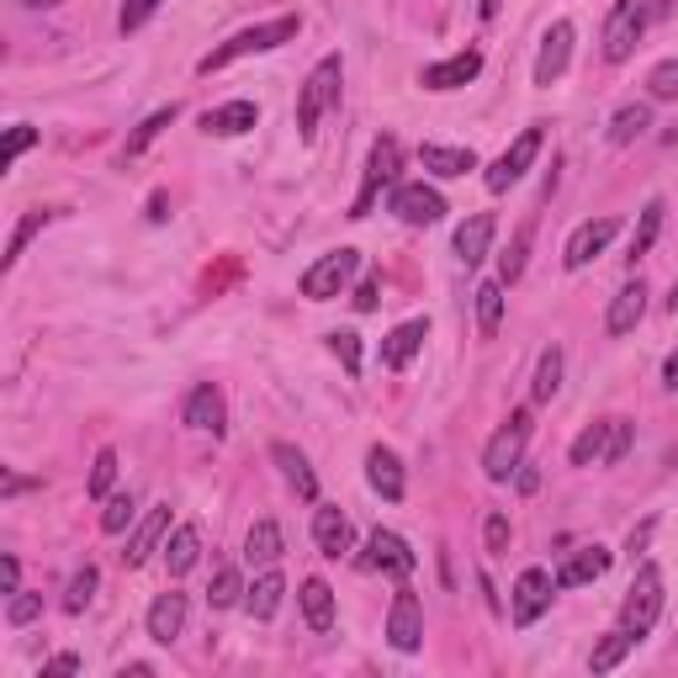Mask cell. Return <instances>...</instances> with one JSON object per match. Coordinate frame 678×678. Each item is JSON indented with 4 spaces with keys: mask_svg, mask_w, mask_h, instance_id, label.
Masks as SVG:
<instances>
[{
    "mask_svg": "<svg viewBox=\"0 0 678 678\" xmlns=\"http://www.w3.org/2000/svg\"><path fill=\"white\" fill-rule=\"evenodd\" d=\"M340 75H345L340 53H328V59H318L313 75L303 80V96H297V138H303V144L318 138V122H324V111L334 107V96H340Z\"/></svg>",
    "mask_w": 678,
    "mask_h": 678,
    "instance_id": "cell-2",
    "label": "cell"
},
{
    "mask_svg": "<svg viewBox=\"0 0 678 678\" xmlns=\"http://www.w3.org/2000/svg\"><path fill=\"white\" fill-rule=\"evenodd\" d=\"M482 547H488V557H503V551H509V520H503V514H488V520H482Z\"/></svg>",
    "mask_w": 678,
    "mask_h": 678,
    "instance_id": "cell-49",
    "label": "cell"
},
{
    "mask_svg": "<svg viewBox=\"0 0 678 678\" xmlns=\"http://www.w3.org/2000/svg\"><path fill=\"white\" fill-rule=\"evenodd\" d=\"M387 641L397 652H419L424 647V605H419L414 589L393 593V610H387Z\"/></svg>",
    "mask_w": 678,
    "mask_h": 678,
    "instance_id": "cell-11",
    "label": "cell"
},
{
    "mask_svg": "<svg viewBox=\"0 0 678 678\" xmlns=\"http://www.w3.org/2000/svg\"><path fill=\"white\" fill-rule=\"evenodd\" d=\"M170 218V197H165V191H154L149 197V223H165Z\"/></svg>",
    "mask_w": 678,
    "mask_h": 678,
    "instance_id": "cell-54",
    "label": "cell"
},
{
    "mask_svg": "<svg viewBox=\"0 0 678 678\" xmlns=\"http://www.w3.org/2000/svg\"><path fill=\"white\" fill-rule=\"evenodd\" d=\"M366 482H372V488H376V493H382L387 503H397L403 493H409L403 461H397L387 445H372V451H366Z\"/></svg>",
    "mask_w": 678,
    "mask_h": 678,
    "instance_id": "cell-21",
    "label": "cell"
},
{
    "mask_svg": "<svg viewBox=\"0 0 678 678\" xmlns=\"http://www.w3.org/2000/svg\"><path fill=\"white\" fill-rule=\"evenodd\" d=\"M48 218H53V213H27V218H22V223H17V234H11V244H6V261H0V265H6V271H11V265L22 261V249H27V239H32V234H38V228H43V223H48Z\"/></svg>",
    "mask_w": 678,
    "mask_h": 678,
    "instance_id": "cell-44",
    "label": "cell"
},
{
    "mask_svg": "<svg viewBox=\"0 0 678 678\" xmlns=\"http://www.w3.org/2000/svg\"><path fill=\"white\" fill-rule=\"evenodd\" d=\"M297 17H276V22H261V27H244V32H234L223 48H213L207 59H202V75H213V69H228L234 59H249V53H271V48H282L297 38Z\"/></svg>",
    "mask_w": 678,
    "mask_h": 678,
    "instance_id": "cell-1",
    "label": "cell"
},
{
    "mask_svg": "<svg viewBox=\"0 0 678 678\" xmlns=\"http://www.w3.org/2000/svg\"><path fill=\"white\" fill-rule=\"evenodd\" d=\"M605 572H610V551H605V547H583V551H572L568 562L557 568V589H583V583L605 578Z\"/></svg>",
    "mask_w": 678,
    "mask_h": 678,
    "instance_id": "cell-25",
    "label": "cell"
},
{
    "mask_svg": "<svg viewBox=\"0 0 678 678\" xmlns=\"http://www.w3.org/2000/svg\"><path fill=\"white\" fill-rule=\"evenodd\" d=\"M424 334H430V324L424 318H409V324H397L387 340H382V366H393V372H403L409 361L419 355V345H424Z\"/></svg>",
    "mask_w": 678,
    "mask_h": 678,
    "instance_id": "cell-26",
    "label": "cell"
},
{
    "mask_svg": "<svg viewBox=\"0 0 678 678\" xmlns=\"http://www.w3.org/2000/svg\"><path fill=\"white\" fill-rule=\"evenodd\" d=\"M282 593H286V578L276 568H261L255 578V589H244V610L255 615V620H271V615L282 610Z\"/></svg>",
    "mask_w": 678,
    "mask_h": 678,
    "instance_id": "cell-31",
    "label": "cell"
},
{
    "mask_svg": "<svg viewBox=\"0 0 678 678\" xmlns=\"http://www.w3.org/2000/svg\"><path fill=\"white\" fill-rule=\"evenodd\" d=\"M647 90H652V101H678V59H662L647 75Z\"/></svg>",
    "mask_w": 678,
    "mask_h": 678,
    "instance_id": "cell-46",
    "label": "cell"
},
{
    "mask_svg": "<svg viewBox=\"0 0 678 678\" xmlns=\"http://www.w3.org/2000/svg\"><path fill=\"white\" fill-rule=\"evenodd\" d=\"M239 599H244L239 568H218V572H213V583H207V605H213V610H228V605H239Z\"/></svg>",
    "mask_w": 678,
    "mask_h": 678,
    "instance_id": "cell-40",
    "label": "cell"
},
{
    "mask_svg": "<svg viewBox=\"0 0 678 678\" xmlns=\"http://www.w3.org/2000/svg\"><path fill=\"white\" fill-rule=\"evenodd\" d=\"M132 525V493H111L107 509H101V530L107 535H122Z\"/></svg>",
    "mask_w": 678,
    "mask_h": 678,
    "instance_id": "cell-45",
    "label": "cell"
},
{
    "mask_svg": "<svg viewBox=\"0 0 678 678\" xmlns=\"http://www.w3.org/2000/svg\"><path fill=\"white\" fill-rule=\"evenodd\" d=\"M636 641H641V636L626 631V626H620V631H610L605 641H599V647H593L589 668H593V674H610V668H620V662H626V652H631Z\"/></svg>",
    "mask_w": 678,
    "mask_h": 678,
    "instance_id": "cell-36",
    "label": "cell"
},
{
    "mask_svg": "<svg viewBox=\"0 0 678 678\" xmlns=\"http://www.w3.org/2000/svg\"><path fill=\"white\" fill-rule=\"evenodd\" d=\"M615 234H620V223H615V218L578 223V228H572V239H568V255H562V265H568V271H583L589 261H599V255L610 249Z\"/></svg>",
    "mask_w": 678,
    "mask_h": 678,
    "instance_id": "cell-14",
    "label": "cell"
},
{
    "mask_svg": "<svg viewBox=\"0 0 678 678\" xmlns=\"http://www.w3.org/2000/svg\"><path fill=\"white\" fill-rule=\"evenodd\" d=\"M572 65V22H551L547 38H541V53H535V86L547 90L557 86Z\"/></svg>",
    "mask_w": 678,
    "mask_h": 678,
    "instance_id": "cell-15",
    "label": "cell"
},
{
    "mask_svg": "<svg viewBox=\"0 0 678 678\" xmlns=\"http://www.w3.org/2000/svg\"><path fill=\"white\" fill-rule=\"evenodd\" d=\"M180 419L191 424V430H202V435H228V403H223V387L218 382H197L191 393H186V409H180Z\"/></svg>",
    "mask_w": 678,
    "mask_h": 678,
    "instance_id": "cell-10",
    "label": "cell"
},
{
    "mask_svg": "<svg viewBox=\"0 0 678 678\" xmlns=\"http://www.w3.org/2000/svg\"><path fill=\"white\" fill-rule=\"evenodd\" d=\"M647 128H652V107H647V101H631V107H620L610 117V144L626 149V144H636Z\"/></svg>",
    "mask_w": 678,
    "mask_h": 678,
    "instance_id": "cell-34",
    "label": "cell"
},
{
    "mask_svg": "<svg viewBox=\"0 0 678 678\" xmlns=\"http://www.w3.org/2000/svg\"><path fill=\"white\" fill-rule=\"evenodd\" d=\"M303 615H307V626L318 636L334 631V589H328L324 578H307L303 583Z\"/></svg>",
    "mask_w": 678,
    "mask_h": 678,
    "instance_id": "cell-32",
    "label": "cell"
},
{
    "mask_svg": "<svg viewBox=\"0 0 678 678\" xmlns=\"http://www.w3.org/2000/svg\"><path fill=\"white\" fill-rule=\"evenodd\" d=\"M662 382H668V387H674V393H678V351L668 355V361H662Z\"/></svg>",
    "mask_w": 678,
    "mask_h": 678,
    "instance_id": "cell-56",
    "label": "cell"
},
{
    "mask_svg": "<svg viewBox=\"0 0 678 678\" xmlns=\"http://www.w3.org/2000/svg\"><path fill=\"white\" fill-rule=\"evenodd\" d=\"M631 451V419H599L572 440V466H620Z\"/></svg>",
    "mask_w": 678,
    "mask_h": 678,
    "instance_id": "cell-3",
    "label": "cell"
},
{
    "mask_svg": "<svg viewBox=\"0 0 678 678\" xmlns=\"http://www.w3.org/2000/svg\"><path fill=\"white\" fill-rule=\"evenodd\" d=\"M27 11H48V6H59V0H22Z\"/></svg>",
    "mask_w": 678,
    "mask_h": 678,
    "instance_id": "cell-61",
    "label": "cell"
},
{
    "mask_svg": "<svg viewBox=\"0 0 678 678\" xmlns=\"http://www.w3.org/2000/svg\"><path fill=\"white\" fill-rule=\"evenodd\" d=\"M525 445H530V409H514V414L499 424V435L488 440V451H482V472H488V482L514 478L520 461H525Z\"/></svg>",
    "mask_w": 678,
    "mask_h": 678,
    "instance_id": "cell-4",
    "label": "cell"
},
{
    "mask_svg": "<svg viewBox=\"0 0 678 678\" xmlns=\"http://www.w3.org/2000/svg\"><path fill=\"white\" fill-rule=\"evenodd\" d=\"M557 387H562V351H557V345H547V351H541V361H535L530 397H535V403H551V397H557Z\"/></svg>",
    "mask_w": 678,
    "mask_h": 678,
    "instance_id": "cell-37",
    "label": "cell"
},
{
    "mask_svg": "<svg viewBox=\"0 0 678 678\" xmlns=\"http://www.w3.org/2000/svg\"><path fill=\"white\" fill-rule=\"evenodd\" d=\"M376 297H382V282H376V276H366V282L355 286V307H361V313H372Z\"/></svg>",
    "mask_w": 678,
    "mask_h": 678,
    "instance_id": "cell-52",
    "label": "cell"
},
{
    "mask_svg": "<svg viewBox=\"0 0 678 678\" xmlns=\"http://www.w3.org/2000/svg\"><path fill=\"white\" fill-rule=\"evenodd\" d=\"M96 583H101V572H96V568L86 562V568L69 578V589H65V615H80V610H86L90 599H96Z\"/></svg>",
    "mask_w": 678,
    "mask_h": 678,
    "instance_id": "cell-41",
    "label": "cell"
},
{
    "mask_svg": "<svg viewBox=\"0 0 678 678\" xmlns=\"http://www.w3.org/2000/svg\"><path fill=\"white\" fill-rule=\"evenodd\" d=\"M197 557H202L197 525H176L165 535V568H170V578H186V572L197 568Z\"/></svg>",
    "mask_w": 678,
    "mask_h": 678,
    "instance_id": "cell-30",
    "label": "cell"
},
{
    "mask_svg": "<svg viewBox=\"0 0 678 678\" xmlns=\"http://www.w3.org/2000/svg\"><path fill=\"white\" fill-rule=\"evenodd\" d=\"M22 488H32V482H27V478H6V488H0V493H6V499H17Z\"/></svg>",
    "mask_w": 678,
    "mask_h": 678,
    "instance_id": "cell-59",
    "label": "cell"
},
{
    "mask_svg": "<svg viewBox=\"0 0 678 678\" xmlns=\"http://www.w3.org/2000/svg\"><path fill=\"white\" fill-rule=\"evenodd\" d=\"M271 461L282 466L286 488H292L297 499H303V503H318V478H313V466H307V456L297 451V445H286V440H276V445H271Z\"/></svg>",
    "mask_w": 678,
    "mask_h": 678,
    "instance_id": "cell-20",
    "label": "cell"
},
{
    "mask_svg": "<svg viewBox=\"0 0 678 678\" xmlns=\"http://www.w3.org/2000/svg\"><path fill=\"white\" fill-rule=\"evenodd\" d=\"M493 234H499V218L493 213H472V218L456 228V261L472 271V265L488 255V244H493Z\"/></svg>",
    "mask_w": 678,
    "mask_h": 678,
    "instance_id": "cell-24",
    "label": "cell"
},
{
    "mask_svg": "<svg viewBox=\"0 0 678 678\" xmlns=\"http://www.w3.org/2000/svg\"><path fill=\"white\" fill-rule=\"evenodd\" d=\"M328 351H334V361L351 376H361V334H355V328H334V334H328Z\"/></svg>",
    "mask_w": 678,
    "mask_h": 678,
    "instance_id": "cell-42",
    "label": "cell"
},
{
    "mask_svg": "<svg viewBox=\"0 0 678 678\" xmlns=\"http://www.w3.org/2000/svg\"><path fill=\"white\" fill-rule=\"evenodd\" d=\"M111 482H117V451H96V466H90V482H86V493L90 499H111Z\"/></svg>",
    "mask_w": 678,
    "mask_h": 678,
    "instance_id": "cell-43",
    "label": "cell"
},
{
    "mask_svg": "<svg viewBox=\"0 0 678 678\" xmlns=\"http://www.w3.org/2000/svg\"><path fill=\"white\" fill-rule=\"evenodd\" d=\"M393 213L409 223V228H430V223L445 218V197H440L435 186H424V180H419V186H397Z\"/></svg>",
    "mask_w": 678,
    "mask_h": 678,
    "instance_id": "cell-17",
    "label": "cell"
},
{
    "mask_svg": "<svg viewBox=\"0 0 678 678\" xmlns=\"http://www.w3.org/2000/svg\"><path fill=\"white\" fill-rule=\"evenodd\" d=\"M499 11H503V0H478V17H482V22H493Z\"/></svg>",
    "mask_w": 678,
    "mask_h": 678,
    "instance_id": "cell-57",
    "label": "cell"
},
{
    "mask_svg": "<svg viewBox=\"0 0 678 678\" xmlns=\"http://www.w3.org/2000/svg\"><path fill=\"white\" fill-rule=\"evenodd\" d=\"M530 239H535V218H525L520 228H514V239H509V249L499 255V282L514 286L520 276H525V261H530Z\"/></svg>",
    "mask_w": 678,
    "mask_h": 678,
    "instance_id": "cell-33",
    "label": "cell"
},
{
    "mask_svg": "<svg viewBox=\"0 0 678 678\" xmlns=\"http://www.w3.org/2000/svg\"><path fill=\"white\" fill-rule=\"evenodd\" d=\"M165 535H170V503H154L149 514H144V525L128 535V551H122V562H128V568H144L154 551H159V541H165Z\"/></svg>",
    "mask_w": 678,
    "mask_h": 678,
    "instance_id": "cell-18",
    "label": "cell"
},
{
    "mask_svg": "<svg viewBox=\"0 0 678 678\" xmlns=\"http://www.w3.org/2000/svg\"><path fill=\"white\" fill-rule=\"evenodd\" d=\"M361 568H366V572H393V578H409V572L419 568V557L409 551V541H403V535H393V530H372Z\"/></svg>",
    "mask_w": 678,
    "mask_h": 678,
    "instance_id": "cell-13",
    "label": "cell"
},
{
    "mask_svg": "<svg viewBox=\"0 0 678 678\" xmlns=\"http://www.w3.org/2000/svg\"><path fill=\"white\" fill-rule=\"evenodd\" d=\"M170 122H176V107H159L154 117H144V122H138V128L128 132V144H122V159H138V154L149 149L154 138H159V132L170 128Z\"/></svg>",
    "mask_w": 678,
    "mask_h": 678,
    "instance_id": "cell-38",
    "label": "cell"
},
{
    "mask_svg": "<svg viewBox=\"0 0 678 678\" xmlns=\"http://www.w3.org/2000/svg\"><path fill=\"white\" fill-rule=\"evenodd\" d=\"M149 674H154L149 662H128V668H122V678H149Z\"/></svg>",
    "mask_w": 678,
    "mask_h": 678,
    "instance_id": "cell-60",
    "label": "cell"
},
{
    "mask_svg": "<svg viewBox=\"0 0 678 678\" xmlns=\"http://www.w3.org/2000/svg\"><path fill=\"white\" fill-rule=\"evenodd\" d=\"M17 583H22V562L17 557H0V593H17Z\"/></svg>",
    "mask_w": 678,
    "mask_h": 678,
    "instance_id": "cell-51",
    "label": "cell"
},
{
    "mask_svg": "<svg viewBox=\"0 0 678 678\" xmlns=\"http://www.w3.org/2000/svg\"><path fill=\"white\" fill-rule=\"evenodd\" d=\"M647 541H652V520H647V525H641V530H631V541H626V551H631V557H636V551L647 547Z\"/></svg>",
    "mask_w": 678,
    "mask_h": 678,
    "instance_id": "cell-55",
    "label": "cell"
},
{
    "mask_svg": "<svg viewBox=\"0 0 678 678\" xmlns=\"http://www.w3.org/2000/svg\"><path fill=\"white\" fill-rule=\"evenodd\" d=\"M662 218H668V202L662 197H652L647 207H641V223H636V234H631V265L641 261V255H652L657 234H662Z\"/></svg>",
    "mask_w": 678,
    "mask_h": 678,
    "instance_id": "cell-35",
    "label": "cell"
},
{
    "mask_svg": "<svg viewBox=\"0 0 678 678\" xmlns=\"http://www.w3.org/2000/svg\"><path fill=\"white\" fill-rule=\"evenodd\" d=\"M255 122H261V107L244 101V96L239 101H223V107H213L207 117H202V128L213 132V138H239V132H249Z\"/></svg>",
    "mask_w": 678,
    "mask_h": 678,
    "instance_id": "cell-23",
    "label": "cell"
},
{
    "mask_svg": "<svg viewBox=\"0 0 678 678\" xmlns=\"http://www.w3.org/2000/svg\"><path fill=\"white\" fill-rule=\"evenodd\" d=\"M641 32H647V0H615L610 6V22H605V38H599V53H605V65H626L641 43Z\"/></svg>",
    "mask_w": 678,
    "mask_h": 678,
    "instance_id": "cell-6",
    "label": "cell"
},
{
    "mask_svg": "<svg viewBox=\"0 0 678 678\" xmlns=\"http://www.w3.org/2000/svg\"><path fill=\"white\" fill-rule=\"evenodd\" d=\"M313 541H318V551H324L328 562H340L351 551V514L334 509V503H318L313 509Z\"/></svg>",
    "mask_w": 678,
    "mask_h": 678,
    "instance_id": "cell-19",
    "label": "cell"
},
{
    "mask_svg": "<svg viewBox=\"0 0 678 678\" xmlns=\"http://www.w3.org/2000/svg\"><path fill=\"white\" fill-rule=\"evenodd\" d=\"M551 593H557V578L547 568H525L520 583H514V626H535L541 615L551 610Z\"/></svg>",
    "mask_w": 678,
    "mask_h": 678,
    "instance_id": "cell-12",
    "label": "cell"
},
{
    "mask_svg": "<svg viewBox=\"0 0 678 678\" xmlns=\"http://www.w3.org/2000/svg\"><path fill=\"white\" fill-rule=\"evenodd\" d=\"M472 297H478V328H482V340H493V334H499V324H503V282H482Z\"/></svg>",
    "mask_w": 678,
    "mask_h": 678,
    "instance_id": "cell-39",
    "label": "cell"
},
{
    "mask_svg": "<svg viewBox=\"0 0 678 678\" xmlns=\"http://www.w3.org/2000/svg\"><path fill=\"white\" fill-rule=\"evenodd\" d=\"M478 75H482V53L478 48H461V53L440 59V65H424L419 86L424 90H461V86H472Z\"/></svg>",
    "mask_w": 678,
    "mask_h": 678,
    "instance_id": "cell-16",
    "label": "cell"
},
{
    "mask_svg": "<svg viewBox=\"0 0 678 678\" xmlns=\"http://www.w3.org/2000/svg\"><path fill=\"white\" fill-rule=\"evenodd\" d=\"M154 11H159V0H122V17H117V27H122V32H138Z\"/></svg>",
    "mask_w": 678,
    "mask_h": 678,
    "instance_id": "cell-50",
    "label": "cell"
},
{
    "mask_svg": "<svg viewBox=\"0 0 678 678\" xmlns=\"http://www.w3.org/2000/svg\"><path fill=\"white\" fill-rule=\"evenodd\" d=\"M397 165H403V144H397L393 132H382L372 144V159H366V180H361V197H355V207H351V218L361 223V218H372V207H376V197L387 191L397 180Z\"/></svg>",
    "mask_w": 678,
    "mask_h": 678,
    "instance_id": "cell-5",
    "label": "cell"
},
{
    "mask_svg": "<svg viewBox=\"0 0 678 678\" xmlns=\"http://www.w3.org/2000/svg\"><path fill=\"white\" fill-rule=\"evenodd\" d=\"M657 615H662V572L647 562V568L631 578V589H626V605H620V626L636 636H647L657 626Z\"/></svg>",
    "mask_w": 678,
    "mask_h": 678,
    "instance_id": "cell-7",
    "label": "cell"
},
{
    "mask_svg": "<svg viewBox=\"0 0 678 678\" xmlns=\"http://www.w3.org/2000/svg\"><path fill=\"white\" fill-rule=\"evenodd\" d=\"M541 144H547V128H541V122H530V128L520 132V138H514V144L493 159V165H488V176H482V180H488V191H509V186H514V180L535 165Z\"/></svg>",
    "mask_w": 678,
    "mask_h": 678,
    "instance_id": "cell-9",
    "label": "cell"
},
{
    "mask_svg": "<svg viewBox=\"0 0 678 678\" xmlns=\"http://www.w3.org/2000/svg\"><path fill=\"white\" fill-rule=\"evenodd\" d=\"M668 307H674V313H678V282H674V292H668Z\"/></svg>",
    "mask_w": 678,
    "mask_h": 678,
    "instance_id": "cell-62",
    "label": "cell"
},
{
    "mask_svg": "<svg viewBox=\"0 0 678 678\" xmlns=\"http://www.w3.org/2000/svg\"><path fill=\"white\" fill-rule=\"evenodd\" d=\"M244 562L249 568H276L282 562V525L276 520H255L244 535Z\"/></svg>",
    "mask_w": 678,
    "mask_h": 678,
    "instance_id": "cell-28",
    "label": "cell"
},
{
    "mask_svg": "<svg viewBox=\"0 0 678 678\" xmlns=\"http://www.w3.org/2000/svg\"><path fill=\"white\" fill-rule=\"evenodd\" d=\"M43 674H80V657H75V652H59L53 662H43Z\"/></svg>",
    "mask_w": 678,
    "mask_h": 678,
    "instance_id": "cell-53",
    "label": "cell"
},
{
    "mask_svg": "<svg viewBox=\"0 0 678 678\" xmlns=\"http://www.w3.org/2000/svg\"><path fill=\"white\" fill-rule=\"evenodd\" d=\"M641 313H647V286H641V282H626L620 292H615V303H610V318H605V328H610L615 340H620V334H631V328L641 324Z\"/></svg>",
    "mask_w": 678,
    "mask_h": 678,
    "instance_id": "cell-27",
    "label": "cell"
},
{
    "mask_svg": "<svg viewBox=\"0 0 678 678\" xmlns=\"http://www.w3.org/2000/svg\"><path fill=\"white\" fill-rule=\"evenodd\" d=\"M535 488H541V472H530L525 466V472H520V493H535Z\"/></svg>",
    "mask_w": 678,
    "mask_h": 678,
    "instance_id": "cell-58",
    "label": "cell"
},
{
    "mask_svg": "<svg viewBox=\"0 0 678 678\" xmlns=\"http://www.w3.org/2000/svg\"><path fill=\"white\" fill-rule=\"evenodd\" d=\"M43 615V593H11V605H6V626H32Z\"/></svg>",
    "mask_w": 678,
    "mask_h": 678,
    "instance_id": "cell-47",
    "label": "cell"
},
{
    "mask_svg": "<svg viewBox=\"0 0 678 678\" xmlns=\"http://www.w3.org/2000/svg\"><path fill=\"white\" fill-rule=\"evenodd\" d=\"M355 265H361V255L355 249H328V255H318V261L303 271V297L307 303H328V297H340L345 292V282L355 276Z\"/></svg>",
    "mask_w": 678,
    "mask_h": 678,
    "instance_id": "cell-8",
    "label": "cell"
},
{
    "mask_svg": "<svg viewBox=\"0 0 678 678\" xmlns=\"http://www.w3.org/2000/svg\"><path fill=\"white\" fill-rule=\"evenodd\" d=\"M32 144H38V128H27V122H17V128L6 132V149H0V159H6V165H17V159H22V154L32 149Z\"/></svg>",
    "mask_w": 678,
    "mask_h": 678,
    "instance_id": "cell-48",
    "label": "cell"
},
{
    "mask_svg": "<svg viewBox=\"0 0 678 678\" xmlns=\"http://www.w3.org/2000/svg\"><path fill=\"white\" fill-rule=\"evenodd\" d=\"M419 165H424L430 176L456 180V176H466V170H478V154H472V149H451V144H424V149H419Z\"/></svg>",
    "mask_w": 678,
    "mask_h": 678,
    "instance_id": "cell-29",
    "label": "cell"
},
{
    "mask_svg": "<svg viewBox=\"0 0 678 678\" xmlns=\"http://www.w3.org/2000/svg\"><path fill=\"white\" fill-rule=\"evenodd\" d=\"M186 631V593H159L149 605V641H159V647H170L176 636Z\"/></svg>",
    "mask_w": 678,
    "mask_h": 678,
    "instance_id": "cell-22",
    "label": "cell"
}]
</instances>
